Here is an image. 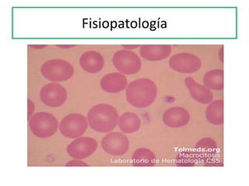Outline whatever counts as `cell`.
<instances>
[{"instance_id": "obj_1", "label": "cell", "mask_w": 249, "mask_h": 186, "mask_svg": "<svg viewBox=\"0 0 249 186\" xmlns=\"http://www.w3.org/2000/svg\"><path fill=\"white\" fill-rule=\"evenodd\" d=\"M128 103L136 108H146L154 103L158 95V87L149 78H139L132 81L126 88Z\"/></svg>"}, {"instance_id": "obj_2", "label": "cell", "mask_w": 249, "mask_h": 186, "mask_svg": "<svg viewBox=\"0 0 249 186\" xmlns=\"http://www.w3.org/2000/svg\"><path fill=\"white\" fill-rule=\"evenodd\" d=\"M87 118L92 130L98 133H108L119 124V115L111 105L97 104L89 108Z\"/></svg>"}, {"instance_id": "obj_3", "label": "cell", "mask_w": 249, "mask_h": 186, "mask_svg": "<svg viewBox=\"0 0 249 186\" xmlns=\"http://www.w3.org/2000/svg\"><path fill=\"white\" fill-rule=\"evenodd\" d=\"M58 120L49 112H39L31 116L29 127L31 133L39 138H49L58 130Z\"/></svg>"}, {"instance_id": "obj_4", "label": "cell", "mask_w": 249, "mask_h": 186, "mask_svg": "<svg viewBox=\"0 0 249 186\" xmlns=\"http://www.w3.org/2000/svg\"><path fill=\"white\" fill-rule=\"evenodd\" d=\"M41 75L49 81L61 82L70 79L73 76L74 68L67 61L52 59L41 65Z\"/></svg>"}, {"instance_id": "obj_5", "label": "cell", "mask_w": 249, "mask_h": 186, "mask_svg": "<svg viewBox=\"0 0 249 186\" xmlns=\"http://www.w3.org/2000/svg\"><path fill=\"white\" fill-rule=\"evenodd\" d=\"M88 118L80 113H70L62 119L58 129L61 134L67 138L76 139L81 138L88 130Z\"/></svg>"}, {"instance_id": "obj_6", "label": "cell", "mask_w": 249, "mask_h": 186, "mask_svg": "<svg viewBox=\"0 0 249 186\" xmlns=\"http://www.w3.org/2000/svg\"><path fill=\"white\" fill-rule=\"evenodd\" d=\"M113 64L123 75H134L142 68V62L140 57L130 50H118L113 55Z\"/></svg>"}, {"instance_id": "obj_7", "label": "cell", "mask_w": 249, "mask_h": 186, "mask_svg": "<svg viewBox=\"0 0 249 186\" xmlns=\"http://www.w3.org/2000/svg\"><path fill=\"white\" fill-rule=\"evenodd\" d=\"M101 147L108 155L119 157L127 153L129 149V141L124 133L111 132L101 140Z\"/></svg>"}, {"instance_id": "obj_8", "label": "cell", "mask_w": 249, "mask_h": 186, "mask_svg": "<svg viewBox=\"0 0 249 186\" xmlns=\"http://www.w3.org/2000/svg\"><path fill=\"white\" fill-rule=\"evenodd\" d=\"M169 65L171 69L179 73L193 74L200 69L202 62L195 54L181 52L171 57Z\"/></svg>"}, {"instance_id": "obj_9", "label": "cell", "mask_w": 249, "mask_h": 186, "mask_svg": "<svg viewBox=\"0 0 249 186\" xmlns=\"http://www.w3.org/2000/svg\"><path fill=\"white\" fill-rule=\"evenodd\" d=\"M67 91L57 82L47 84L40 92V99L47 107L55 108L62 107L67 99Z\"/></svg>"}, {"instance_id": "obj_10", "label": "cell", "mask_w": 249, "mask_h": 186, "mask_svg": "<svg viewBox=\"0 0 249 186\" xmlns=\"http://www.w3.org/2000/svg\"><path fill=\"white\" fill-rule=\"evenodd\" d=\"M97 147L98 144L95 139L81 137L74 139L73 141L66 147V151L72 158L83 160L91 156L97 149Z\"/></svg>"}, {"instance_id": "obj_11", "label": "cell", "mask_w": 249, "mask_h": 186, "mask_svg": "<svg viewBox=\"0 0 249 186\" xmlns=\"http://www.w3.org/2000/svg\"><path fill=\"white\" fill-rule=\"evenodd\" d=\"M190 120V114L186 108L176 107L168 108L163 115V122L171 128H181L186 126Z\"/></svg>"}, {"instance_id": "obj_12", "label": "cell", "mask_w": 249, "mask_h": 186, "mask_svg": "<svg viewBox=\"0 0 249 186\" xmlns=\"http://www.w3.org/2000/svg\"><path fill=\"white\" fill-rule=\"evenodd\" d=\"M185 84L187 89H189L191 96L201 104H209L213 99L212 92L204 85L198 83L193 77H187L185 78Z\"/></svg>"}, {"instance_id": "obj_13", "label": "cell", "mask_w": 249, "mask_h": 186, "mask_svg": "<svg viewBox=\"0 0 249 186\" xmlns=\"http://www.w3.org/2000/svg\"><path fill=\"white\" fill-rule=\"evenodd\" d=\"M80 65L85 72L95 74L101 72L105 66V58L101 53L95 50H88L80 58Z\"/></svg>"}, {"instance_id": "obj_14", "label": "cell", "mask_w": 249, "mask_h": 186, "mask_svg": "<svg viewBox=\"0 0 249 186\" xmlns=\"http://www.w3.org/2000/svg\"><path fill=\"white\" fill-rule=\"evenodd\" d=\"M101 89L108 93H118L123 91L128 86V81L124 75L119 72L109 73L101 80Z\"/></svg>"}, {"instance_id": "obj_15", "label": "cell", "mask_w": 249, "mask_h": 186, "mask_svg": "<svg viewBox=\"0 0 249 186\" xmlns=\"http://www.w3.org/2000/svg\"><path fill=\"white\" fill-rule=\"evenodd\" d=\"M171 50L172 49L170 45H142L140 47V56L150 62H158L168 58Z\"/></svg>"}, {"instance_id": "obj_16", "label": "cell", "mask_w": 249, "mask_h": 186, "mask_svg": "<svg viewBox=\"0 0 249 186\" xmlns=\"http://www.w3.org/2000/svg\"><path fill=\"white\" fill-rule=\"evenodd\" d=\"M217 145L212 138H205L199 140L196 145L197 156L201 161L208 162L213 161L217 153Z\"/></svg>"}, {"instance_id": "obj_17", "label": "cell", "mask_w": 249, "mask_h": 186, "mask_svg": "<svg viewBox=\"0 0 249 186\" xmlns=\"http://www.w3.org/2000/svg\"><path fill=\"white\" fill-rule=\"evenodd\" d=\"M119 126L124 134H134L140 130L141 120L134 112H126L119 116Z\"/></svg>"}, {"instance_id": "obj_18", "label": "cell", "mask_w": 249, "mask_h": 186, "mask_svg": "<svg viewBox=\"0 0 249 186\" xmlns=\"http://www.w3.org/2000/svg\"><path fill=\"white\" fill-rule=\"evenodd\" d=\"M206 118L213 125H222L224 124V100L212 101L206 108Z\"/></svg>"}, {"instance_id": "obj_19", "label": "cell", "mask_w": 249, "mask_h": 186, "mask_svg": "<svg viewBox=\"0 0 249 186\" xmlns=\"http://www.w3.org/2000/svg\"><path fill=\"white\" fill-rule=\"evenodd\" d=\"M157 157L151 150L141 147L135 151L132 156V164L136 167H151L156 165Z\"/></svg>"}, {"instance_id": "obj_20", "label": "cell", "mask_w": 249, "mask_h": 186, "mask_svg": "<svg viewBox=\"0 0 249 186\" xmlns=\"http://www.w3.org/2000/svg\"><path fill=\"white\" fill-rule=\"evenodd\" d=\"M202 81L210 90H222L224 89V71L218 68L210 70L205 74Z\"/></svg>"}, {"instance_id": "obj_21", "label": "cell", "mask_w": 249, "mask_h": 186, "mask_svg": "<svg viewBox=\"0 0 249 186\" xmlns=\"http://www.w3.org/2000/svg\"><path fill=\"white\" fill-rule=\"evenodd\" d=\"M196 156L192 152H182L178 155L176 165L181 167H191L196 165Z\"/></svg>"}, {"instance_id": "obj_22", "label": "cell", "mask_w": 249, "mask_h": 186, "mask_svg": "<svg viewBox=\"0 0 249 186\" xmlns=\"http://www.w3.org/2000/svg\"><path fill=\"white\" fill-rule=\"evenodd\" d=\"M66 166H70V167H88L89 166L88 164L84 162V161H82L81 160H79V159H74L72 161H69V162L66 163Z\"/></svg>"}, {"instance_id": "obj_23", "label": "cell", "mask_w": 249, "mask_h": 186, "mask_svg": "<svg viewBox=\"0 0 249 186\" xmlns=\"http://www.w3.org/2000/svg\"><path fill=\"white\" fill-rule=\"evenodd\" d=\"M27 107H28V119H31V115L33 114L35 111V104L31 99H27Z\"/></svg>"}, {"instance_id": "obj_24", "label": "cell", "mask_w": 249, "mask_h": 186, "mask_svg": "<svg viewBox=\"0 0 249 186\" xmlns=\"http://www.w3.org/2000/svg\"><path fill=\"white\" fill-rule=\"evenodd\" d=\"M218 57H219L220 62L224 63V46H221L220 47V50L218 52Z\"/></svg>"}, {"instance_id": "obj_25", "label": "cell", "mask_w": 249, "mask_h": 186, "mask_svg": "<svg viewBox=\"0 0 249 186\" xmlns=\"http://www.w3.org/2000/svg\"><path fill=\"white\" fill-rule=\"evenodd\" d=\"M138 45H134V46H130V45H126V46H123V47H124L125 50H130V49L136 48V47H138Z\"/></svg>"}, {"instance_id": "obj_26", "label": "cell", "mask_w": 249, "mask_h": 186, "mask_svg": "<svg viewBox=\"0 0 249 186\" xmlns=\"http://www.w3.org/2000/svg\"><path fill=\"white\" fill-rule=\"evenodd\" d=\"M31 46V47H33V48H37V49H41V48H44V47H45V45H40V46Z\"/></svg>"}, {"instance_id": "obj_27", "label": "cell", "mask_w": 249, "mask_h": 186, "mask_svg": "<svg viewBox=\"0 0 249 186\" xmlns=\"http://www.w3.org/2000/svg\"><path fill=\"white\" fill-rule=\"evenodd\" d=\"M58 47H62V48H66V47H72V46H74L73 45H69V46H58Z\"/></svg>"}]
</instances>
